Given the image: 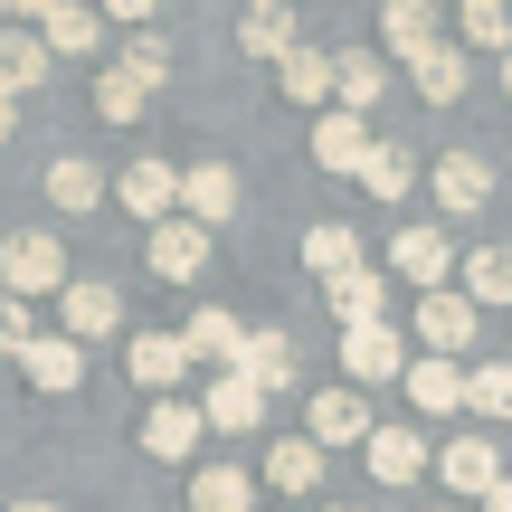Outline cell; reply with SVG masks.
<instances>
[{"instance_id": "cell-1", "label": "cell", "mask_w": 512, "mask_h": 512, "mask_svg": "<svg viewBox=\"0 0 512 512\" xmlns=\"http://www.w3.org/2000/svg\"><path fill=\"white\" fill-rule=\"evenodd\" d=\"M0 294H10V304H29V294H67V247H57L48 228L0 238Z\"/></svg>"}, {"instance_id": "cell-2", "label": "cell", "mask_w": 512, "mask_h": 512, "mask_svg": "<svg viewBox=\"0 0 512 512\" xmlns=\"http://www.w3.org/2000/svg\"><path fill=\"white\" fill-rule=\"evenodd\" d=\"M380 275L408 294H446V275H456V247H446V228H399V238L380 247Z\"/></svg>"}, {"instance_id": "cell-3", "label": "cell", "mask_w": 512, "mask_h": 512, "mask_svg": "<svg viewBox=\"0 0 512 512\" xmlns=\"http://www.w3.org/2000/svg\"><path fill=\"white\" fill-rule=\"evenodd\" d=\"M408 332L427 342V361H465V351H475V332H484V313L465 304L456 285H446V294H418V313H408Z\"/></svg>"}, {"instance_id": "cell-4", "label": "cell", "mask_w": 512, "mask_h": 512, "mask_svg": "<svg viewBox=\"0 0 512 512\" xmlns=\"http://www.w3.org/2000/svg\"><path fill=\"white\" fill-rule=\"evenodd\" d=\"M361 465H370V484H418V475H437V446H427L408 418H380L370 446H361Z\"/></svg>"}, {"instance_id": "cell-5", "label": "cell", "mask_w": 512, "mask_h": 512, "mask_svg": "<svg viewBox=\"0 0 512 512\" xmlns=\"http://www.w3.org/2000/svg\"><path fill=\"white\" fill-rule=\"evenodd\" d=\"M370 427H380V418H370V399H361V389H313V408H304V437L313 446H323V456H342V446H370Z\"/></svg>"}, {"instance_id": "cell-6", "label": "cell", "mask_w": 512, "mask_h": 512, "mask_svg": "<svg viewBox=\"0 0 512 512\" xmlns=\"http://www.w3.org/2000/svg\"><path fill=\"white\" fill-rule=\"evenodd\" d=\"M437 484H446V494H465V503H484V494L503 484V446L484 437V427L446 437V446H437Z\"/></svg>"}, {"instance_id": "cell-7", "label": "cell", "mask_w": 512, "mask_h": 512, "mask_svg": "<svg viewBox=\"0 0 512 512\" xmlns=\"http://www.w3.org/2000/svg\"><path fill=\"white\" fill-rule=\"evenodd\" d=\"M342 380H351V389L408 380V332H399V323H361V332H342Z\"/></svg>"}, {"instance_id": "cell-8", "label": "cell", "mask_w": 512, "mask_h": 512, "mask_svg": "<svg viewBox=\"0 0 512 512\" xmlns=\"http://www.w3.org/2000/svg\"><path fill=\"white\" fill-rule=\"evenodd\" d=\"M200 437H209L200 399H152L143 408V456L152 465H190V456H200Z\"/></svg>"}, {"instance_id": "cell-9", "label": "cell", "mask_w": 512, "mask_h": 512, "mask_svg": "<svg viewBox=\"0 0 512 512\" xmlns=\"http://www.w3.org/2000/svg\"><path fill=\"white\" fill-rule=\"evenodd\" d=\"M114 323H124V294H114V285H95V275H67V294H57V332L86 351V342H105Z\"/></svg>"}, {"instance_id": "cell-10", "label": "cell", "mask_w": 512, "mask_h": 512, "mask_svg": "<svg viewBox=\"0 0 512 512\" xmlns=\"http://www.w3.org/2000/svg\"><path fill=\"white\" fill-rule=\"evenodd\" d=\"M114 200H124L143 228H162V219H181V171L143 152V162H124V171H114Z\"/></svg>"}, {"instance_id": "cell-11", "label": "cell", "mask_w": 512, "mask_h": 512, "mask_svg": "<svg viewBox=\"0 0 512 512\" xmlns=\"http://www.w3.org/2000/svg\"><path fill=\"white\" fill-rule=\"evenodd\" d=\"M143 266L162 275V285H200L209 275V228H190V219H162L143 238Z\"/></svg>"}, {"instance_id": "cell-12", "label": "cell", "mask_w": 512, "mask_h": 512, "mask_svg": "<svg viewBox=\"0 0 512 512\" xmlns=\"http://www.w3.org/2000/svg\"><path fill=\"white\" fill-rule=\"evenodd\" d=\"M380 48L399 57V67L437 57L446 48V10H427V0H389V10H380Z\"/></svg>"}, {"instance_id": "cell-13", "label": "cell", "mask_w": 512, "mask_h": 512, "mask_svg": "<svg viewBox=\"0 0 512 512\" xmlns=\"http://www.w3.org/2000/svg\"><path fill=\"white\" fill-rule=\"evenodd\" d=\"M370 143H380V133H370L361 114H342V105H332V114H313V162H323L332 181H361Z\"/></svg>"}, {"instance_id": "cell-14", "label": "cell", "mask_w": 512, "mask_h": 512, "mask_svg": "<svg viewBox=\"0 0 512 512\" xmlns=\"http://www.w3.org/2000/svg\"><path fill=\"white\" fill-rule=\"evenodd\" d=\"M181 219L219 238V219H238V171H228V162H190L181 171Z\"/></svg>"}, {"instance_id": "cell-15", "label": "cell", "mask_w": 512, "mask_h": 512, "mask_svg": "<svg viewBox=\"0 0 512 512\" xmlns=\"http://www.w3.org/2000/svg\"><path fill=\"white\" fill-rule=\"evenodd\" d=\"M29 29H38V48H48V57H95V48H105V19L76 10V0H48V10H29Z\"/></svg>"}, {"instance_id": "cell-16", "label": "cell", "mask_w": 512, "mask_h": 512, "mask_svg": "<svg viewBox=\"0 0 512 512\" xmlns=\"http://www.w3.org/2000/svg\"><path fill=\"white\" fill-rule=\"evenodd\" d=\"M181 351H190V361H209V370H238V351H247V323H238L228 304H200V313L181 323Z\"/></svg>"}, {"instance_id": "cell-17", "label": "cell", "mask_w": 512, "mask_h": 512, "mask_svg": "<svg viewBox=\"0 0 512 512\" xmlns=\"http://www.w3.org/2000/svg\"><path fill=\"white\" fill-rule=\"evenodd\" d=\"M133 380L152 389V399H181V380H190V351H181V332H133Z\"/></svg>"}, {"instance_id": "cell-18", "label": "cell", "mask_w": 512, "mask_h": 512, "mask_svg": "<svg viewBox=\"0 0 512 512\" xmlns=\"http://www.w3.org/2000/svg\"><path fill=\"white\" fill-rule=\"evenodd\" d=\"M427 190H437V209H456V219H475V209L494 200V171H484V152H446V162L427 171Z\"/></svg>"}, {"instance_id": "cell-19", "label": "cell", "mask_w": 512, "mask_h": 512, "mask_svg": "<svg viewBox=\"0 0 512 512\" xmlns=\"http://www.w3.org/2000/svg\"><path fill=\"white\" fill-rule=\"evenodd\" d=\"M200 418L228 427V437H247V427L266 418V389H256L247 370H219V380H209V399H200Z\"/></svg>"}, {"instance_id": "cell-20", "label": "cell", "mask_w": 512, "mask_h": 512, "mask_svg": "<svg viewBox=\"0 0 512 512\" xmlns=\"http://www.w3.org/2000/svg\"><path fill=\"white\" fill-rule=\"evenodd\" d=\"M19 370H29V389H48V399H67V389L86 380V351H76L67 332H38V342H29V361H19Z\"/></svg>"}, {"instance_id": "cell-21", "label": "cell", "mask_w": 512, "mask_h": 512, "mask_svg": "<svg viewBox=\"0 0 512 512\" xmlns=\"http://www.w3.org/2000/svg\"><path fill=\"white\" fill-rule=\"evenodd\" d=\"M380 86H389V57L332 48V95H342V114H370V105H380Z\"/></svg>"}, {"instance_id": "cell-22", "label": "cell", "mask_w": 512, "mask_h": 512, "mask_svg": "<svg viewBox=\"0 0 512 512\" xmlns=\"http://www.w3.org/2000/svg\"><path fill=\"white\" fill-rule=\"evenodd\" d=\"M408 408L418 418H456L465 408V361H408Z\"/></svg>"}, {"instance_id": "cell-23", "label": "cell", "mask_w": 512, "mask_h": 512, "mask_svg": "<svg viewBox=\"0 0 512 512\" xmlns=\"http://www.w3.org/2000/svg\"><path fill=\"white\" fill-rule=\"evenodd\" d=\"M304 266L323 275V285H342V275H361L370 256H361V238H351L342 219H313V228H304Z\"/></svg>"}, {"instance_id": "cell-24", "label": "cell", "mask_w": 512, "mask_h": 512, "mask_svg": "<svg viewBox=\"0 0 512 512\" xmlns=\"http://www.w3.org/2000/svg\"><path fill=\"white\" fill-rule=\"evenodd\" d=\"M446 38H456L465 57H484V48H494V57H512V10H503V0H465V10L446 19Z\"/></svg>"}, {"instance_id": "cell-25", "label": "cell", "mask_w": 512, "mask_h": 512, "mask_svg": "<svg viewBox=\"0 0 512 512\" xmlns=\"http://www.w3.org/2000/svg\"><path fill=\"white\" fill-rule=\"evenodd\" d=\"M256 494H266V484H256L247 465H200V475H190V512H256Z\"/></svg>"}, {"instance_id": "cell-26", "label": "cell", "mask_w": 512, "mask_h": 512, "mask_svg": "<svg viewBox=\"0 0 512 512\" xmlns=\"http://www.w3.org/2000/svg\"><path fill=\"white\" fill-rule=\"evenodd\" d=\"M456 294L475 313H512V256L503 247H475V256H465V275H456Z\"/></svg>"}, {"instance_id": "cell-27", "label": "cell", "mask_w": 512, "mask_h": 512, "mask_svg": "<svg viewBox=\"0 0 512 512\" xmlns=\"http://www.w3.org/2000/svg\"><path fill=\"white\" fill-rule=\"evenodd\" d=\"M48 86V48H38V29H0V95H38Z\"/></svg>"}, {"instance_id": "cell-28", "label": "cell", "mask_w": 512, "mask_h": 512, "mask_svg": "<svg viewBox=\"0 0 512 512\" xmlns=\"http://www.w3.org/2000/svg\"><path fill=\"white\" fill-rule=\"evenodd\" d=\"M238 370H247V380L275 399V389H294V342H285V332H266V323H247V351H238Z\"/></svg>"}, {"instance_id": "cell-29", "label": "cell", "mask_w": 512, "mask_h": 512, "mask_svg": "<svg viewBox=\"0 0 512 512\" xmlns=\"http://www.w3.org/2000/svg\"><path fill=\"white\" fill-rule=\"evenodd\" d=\"M313 484H323V446H313V437L266 446V494H313Z\"/></svg>"}, {"instance_id": "cell-30", "label": "cell", "mask_w": 512, "mask_h": 512, "mask_svg": "<svg viewBox=\"0 0 512 512\" xmlns=\"http://www.w3.org/2000/svg\"><path fill=\"white\" fill-rule=\"evenodd\" d=\"M275 86H285L294 105H323V95H332V48L294 38V48H285V67H275Z\"/></svg>"}, {"instance_id": "cell-31", "label": "cell", "mask_w": 512, "mask_h": 512, "mask_svg": "<svg viewBox=\"0 0 512 512\" xmlns=\"http://www.w3.org/2000/svg\"><path fill=\"white\" fill-rule=\"evenodd\" d=\"M332 313H342V332H361V323H389V275H380V266L342 275V285H332Z\"/></svg>"}, {"instance_id": "cell-32", "label": "cell", "mask_w": 512, "mask_h": 512, "mask_svg": "<svg viewBox=\"0 0 512 512\" xmlns=\"http://www.w3.org/2000/svg\"><path fill=\"white\" fill-rule=\"evenodd\" d=\"M238 48L285 67V48H294V10H285V0H256V10H238Z\"/></svg>"}, {"instance_id": "cell-33", "label": "cell", "mask_w": 512, "mask_h": 512, "mask_svg": "<svg viewBox=\"0 0 512 512\" xmlns=\"http://www.w3.org/2000/svg\"><path fill=\"white\" fill-rule=\"evenodd\" d=\"M408 76H418V95H427V105H456V95L475 86V57H465L456 38H446V48H437V57H418Z\"/></svg>"}, {"instance_id": "cell-34", "label": "cell", "mask_w": 512, "mask_h": 512, "mask_svg": "<svg viewBox=\"0 0 512 512\" xmlns=\"http://www.w3.org/2000/svg\"><path fill=\"white\" fill-rule=\"evenodd\" d=\"M38 190H48L57 209H95V200H105V171H95L86 152H57V162H48V181H38Z\"/></svg>"}, {"instance_id": "cell-35", "label": "cell", "mask_w": 512, "mask_h": 512, "mask_svg": "<svg viewBox=\"0 0 512 512\" xmlns=\"http://www.w3.org/2000/svg\"><path fill=\"white\" fill-rule=\"evenodd\" d=\"M465 408H475L484 437H494V418H512V361H465Z\"/></svg>"}, {"instance_id": "cell-36", "label": "cell", "mask_w": 512, "mask_h": 512, "mask_svg": "<svg viewBox=\"0 0 512 512\" xmlns=\"http://www.w3.org/2000/svg\"><path fill=\"white\" fill-rule=\"evenodd\" d=\"M351 190H370V200H408V190H418V171H408L399 143H370V162H361V181H351Z\"/></svg>"}, {"instance_id": "cell-37", "label": "cell", "mask_w": 512, "mask_h": 512, "mask_svg": "<svg viewBox=\"0 0 512 512\" xmlns=\"http://www.w3.org/2000/svg\"><path fill=\"white\" fill-rule=\"evenodd\" d=\"M143 105H152V86L133 67H105V76H95V114H105V124H133Z\"/></svg>"}, {"instance_id": "cell-38", "label": "cell", "mask_w": 512, "mask_h": 512, "mask_svg": "<svg viewBox=\"0 0 512 512\" xmlns=\"http://www.w3.org/2000/svg\"><path fill=\"white\" fill-rule=\"evenodd\" d=\"M114 67H133L143 86H162V76H171V38L162 29H124V57H114Z\"/></svg>"}, {"instance_id": "cell-39", "label": "cell", "mask_w": 512, "mask_h": 512, "mask_svg": "<svg viewBox=\"0 0 512 512\" xmlns=\"http://www.w3.org/2000/svg\"><path fill=\"white\" fill-rule=\"evenodd\" d=\"M29 342H38L29 304H10V294H0V351H10V361H29Z\"/></svg>"}, {"instance_id": "cell-40", "label": "cell", "mask_w": 512, "mask_h": 512, "mask_svg": "<svg viewBox=\"0 0 512 512\" xmlns=\"http://www.w3.org/2000/svg\"><path fill=\"white\" fill-rule=\"evenodd\" d=\"M484 512H512V475H503V484H494V494H484Z\"/></svg>"}, {"instance_id": "cell-41", "label": "cell", "mask_w": 512, "mask_h": 512, "mask_svg": "<svg viewBox=\"0 0 512 512\" xmlns=\"http://www.w3.org/2000/svg\"><path fill=\"white\" fill-rule=\"evenodd\" d=\"M10 133H19V105H10V95H0V143H10Z\"/></svg>"}, {"instance_id": "cell-42", "label": "cell", "mask_w": 512, "mask_h": 512, "mask_svg": "<svg viewBox=\"0 0 512 512\" xmlns=\"http://www.w3.org/2000/svg\"><path fill=\"white\" fill-rule=\"evenodd\" d=\"M10 512H57V503H10Z\"/></svg>"}, {"instance_id": "cell-43", "label": "cell", "mask_w": 512, "mask_h": 512, "mask_svg": "<svg viewBox=\"0 0 512 512\" xmlns=\"http://www.w3.org/2000/svg\"><path fill=\"white\" fill-rule=\"evenodd\" d=\"M503 95H512V57H503Z\"/></svg>"}, {"instance_id": "cell-44", "label": "cell", "mask_w": 512, "mask_h": 512, "mask_svg": "<svg viewBox=\"0 0 512 512\" xmlns=\"http://www.w3.org/2000/svg\"><path fill=\"white\" fill-rule=\"evenodd\" d=\"M323 512H361V503H323Z\"/></svg>"}, {"instance_id": "cell-45", "label": "cell", "mask_w": 512, "mask_h": 512, "mask_svg": "<svg viewBox=\"0 0 512 512\" xmlns=\"http://www.w3.org/2000/svg\"><path fill=\"white\" fill-rule=\"evenodd\" d=\"M427 512H446V503H427Z\"/></svg>"}]
</instances>
